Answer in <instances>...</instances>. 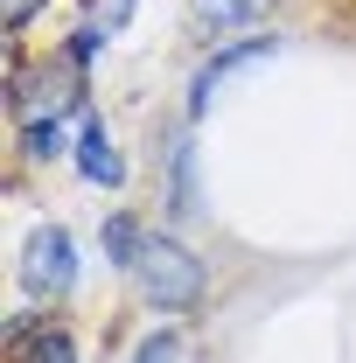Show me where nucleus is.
Instances as JSON below:
<instances>
[{"instance_id": "obj_7", "label": "nucleus", "mask_w": 356, "mask_h": 363, "mask_svg": "<svg viewBox=\"0 0 356 363\" xmlns=\"http://www.w3.org/2000/svg\"><path fill=\"white\" fill-rule=\"evenodd\" d=\"M28 7H35V0H7V21H28Z\"/></svg>"}, {"instance_id": "obj_5", "label": "nucleus", "mask_w": 356, "mask_h": 363, "mask_svg": "<svg viewBox=\"0 0 356 363\" xmlns=\"http://www.w3.org/2000/svg\"><path fill=\"white\" fill-rule=\"evenodd\" d=\"M140 238H147V230H140L133 217H112V224H105V252H112L119 266H133V259H140Z\"/></svg>"}, {"instance_id": "obj_1", "label": "nucleus", "mask_w": 356, "mask_h": 363, "mask_svg": "<svg viewBox=\"0 0 356 363\" xmlns=\"http://www.w3.org/2000/svg\"><path fill=\"white\" fill-rule=\"evenodd\" d=\"M140 279V294L154 301V308H196L203 301V286H210V272L196 252H182L175 238H161V230H147L140 238V259L126 266Z\"/></svg>"}, {"instance_id": "obj_3", "label": "nucleus", "mask_w": 356, "mask_h": 363, "mask_svg": "<svg viewBox=\"0 0 356 363\" xmlns=\"http://www.w3.org/2000/svg\"><path fill=\"white\" fill-rule=\"evenodd\" d=\"M77 168H84L91 182H105V189H112V182H126V161L112 154V140H105V119H98V112L77 119Z\"/></svg>"}, {"instance_id": "obj_6", "label": "nucleus", "mask_w": 356, "mask_h": 363, "mask_svg": "<svg viewBox=\"0 0 356 363\" xmlns=\"http://www.w3.org/2000/svg\"><path fill=\"white\" fill-rule=\"evenodd\" d=\"M28 363H77V342H70V328H43V335L28 342Z\"/></svg>"}, {"instance_id": "obj_2", "label": "nucleus", "mask_w": 356, "mask_h": 363, "mask_svg": "<svg viewBox=\"0 0 356 363\" xmlns=\"http://www.w3.org/2000/svg\"><path fill=\"white\" fill-rule=\"evenodd\" d=\"M70 279H77L70 238L56 224L28 230V245H21V294H28V301H56V294H70Z\"/></svg>"}, {"instance_id": "obj_4", "label": "nucleus", "mask_w": 356, "mask_h": 363, "mask_svg": "<svg viewBox=\"0 0 356 363\" xmlns=\"http://www.w3.org/2000/svg\"><path fill=\"white\" fill-rule=\"evenodd\" d=\"M259 14H272V0H196V28H203V35H230V28H252Z\"/></svg>"}]
</instances>
